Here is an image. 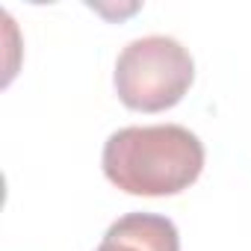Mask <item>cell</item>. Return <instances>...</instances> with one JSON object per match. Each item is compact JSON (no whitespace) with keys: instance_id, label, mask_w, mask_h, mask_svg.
<instances>
[{"instance_id":"obj_1","label":"cell","mask_w":251,"mask_h":251,"mask_svg":"<svg viewBox=\"0 0 251 251\" xmlns=\"http://www.w3.org/2000/svg\"><path fill=\"white\" fill-rule=\"evenodd\" d=\"M100 166L106 180L127 195H177L198 180L204 142L180 124L121 127L103 142Z\"/></svg>"},{"instance_id":"obj_2","label":"cell","mask_w":251,"mask_h":251,"mask_svg":"<svg viewBox=\"0 0 251 251\" xmlns=\"http://www.w3.org/2000/svg\"><path fill=\"white\" fill-rule=\"evenodd\" d=\"M195 80L192 53L172 36H142L115 59V92L136 112H163L189 92Z\"/></svg>"},{"instance_id":"obj_3","label":"cell","mask_w":251,"mask_h":251,"mask_svg":"<svg viewBox=\"0 0 251 251\" xmlns=\"http://www.w3.org/2000/svg\"><path fill=\"white\" fill-rule=\"evenodd\" d=\"M95 251H180V233L166 216L127 213L109 225Z\"/></svg>"}]
</instances>
